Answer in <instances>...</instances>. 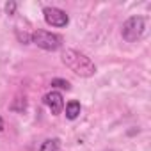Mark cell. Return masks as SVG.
Instances as JSON below:
<instances>
[{
  "label": "cell",
  "mask_w": 151,
  "mask_h": 151,
  "mask_svg": "<svg viewBox=\"0 0 151 151\" xmlns=\"http://www.w3.org/2000/svg\"><path fill=\"white\" fill-rule=\"evenodd\" d=\"M30 41L34 45H37L39 48L48 50V52H55V50L60 48V37L57 34H52V32H46V30H36L30 36Z\"/></svg>",
  "instance_id": "obj_3"
},
{
  "label": "cell",
  "mask_w": 151,
  "mask_h": 151,
  "mask_svg": "<svg viewBox=\"0 0 151 151\" xmlns=\"http://www.w3.org/2000/svg\"><path fill=\"white\" fill-rule=\"evenodd\" d=\"M60 60H62V64H66V68H69L78 77H93L96 73L94 62L86 53H82L78 50H66L62 53Z\"/></svg>",
  "instance_id": "obj_1"
},
{
  "label": "cell",
  "mask_w": 151,
  "mask_h": 151,
  "mask_svg": "<svg viewBox=\"0 0 151 151\" xmlns=\"http://www.w3.org/2000/svg\"><path fill=\"white\" fill-rule=\"evenodd\" d=\"M2 130H4V119L0 117V132H2Z\"/></svg>",
  "instance_id": "obj_10"
},
{
  "label": "cell",
  "mask_w": 151,
  "mask_h": 151,
  "mask_svg": "<svg viewBox=\"0 0 151 151\" xmlns=\"http://www.w3.org/2000/svg\"><path fill=\"white\" fill-rule=\"evenodd\" d=\"M144 29H146L144 18H142V16H132V18H128V20L123 23V29H121L123 39L128 41V43H133V41H137V39L142 37Z\"/></svg>",
  "instance_id": "obj_2"
},
{
  "label": "cell",
  "mask_w": 151,
  "mask_h": 151,
  "mask_svg": "<svg viewBox=\"0 0 151 151\" xmlns=\"http://www.w3.org/2000/svg\"><path fill=\"white\" fill-rule=\"evenodd\" d=\"M43 101H45V105L52 110V114H53V116H59V114L62 112V109H64L62 94H60V93H57V91H52V93L45 94Z\"/></svg>",
  "instance_id": "obj_5"
},
{
  "label": "cell",
  "mask_w": 151,
  "mask_h": 151,
  "mask_svg": "<svg viewBox=\"0 0 151 151\" xmlns=\"http://www.w3.org/2000/svg\"><path fill=\"white\" fill-rule=\"evenodd\" d=\"M59 146H60V140L59 139H48V140H45L41 144L39 151H57Z\"/></svg>",
  "instance_id": "obj_7"
},
{
  "label": "cell",
  "mask_w": 151,
  "mask_h": 151,
  "mask_svg": "<svg viewBox=\"0 0 151 151\" xmlns=\"http://www.w3.org/2000/svg\"><path fill=\"white\" fill-rule=\"evenodd\" d=\"M80 116V103L77 100H71L66 105V117L68 119H77Z\"/></svg>",
  "instance_id": "obj_6"
},
{
  "label": "cell",
  "mask_w": 151,
  "mask_h": 151,
  "mask_svg": "<svg viewBox=\"0 0 151 151\" xmlns=\"http://www.w3.org/2000/svg\"><path fill=\"white\" fill-rule=\"evenodd\" d=\"M43 14H45V22L52 27H66L69 23V16L59 7H45Z\"/></svg>",
  "instance_id": "obj_4"
},
{
  "label": "cell",
  "mask_w": 151,
  "mask_h": 151,
  "mask_svg": "<svg viewBox=\"0 0 151 151\" xmlns=\"http://www.w3.org/2000/svg\"><path fill=\"white\" fill-rule=\"evenodd\" d=\"M52 86L53 87H59V89H71V84L68 82V80H64V78H53L52 80Z\"/></svg>",
  "instance_id": "obj_8"
},
{
  "label": "cell",
  "mask_w": 151,
  "mask_h": 151,
  "mask_svg": "<svg viewBox=\"0 0 151 151\" xmlns=\"http://www.w3.org/2000/svg\"><path fill=\"white\" fill-rule=\"evenodd\" d=\"M6 11H7V14H14L16 13V2H13V0L7 2L6 4Z\"/></svg>",
  "instance_id": "obj_9"
}]
</instances>
